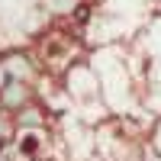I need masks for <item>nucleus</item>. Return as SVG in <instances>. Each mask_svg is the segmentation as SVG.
Returning a JSON list of instances; mask_svg holds the SVG:
<instances>
[{
  "label": "nucleus",
  "mask_w": 161,
  "mask_h": 161,
  "mask_svg": "<svg viewBox=\"0 0 161 161\" xmlns=\"http://www.w3.org/2000/svg\"><path fill=\"white\" fill-rule=\"evenodd\" d=\"M90 64L97 68L100 77V90H103V103L110 116H142V87L145 80L136 71L129 52L123 45H103V48H90Z\"/></svg>",
  "instance_id": "f257e3e1"
},
{
  "label": "nucleus",
  "mask_w": 161,
  "mask_h": 161,
  "mask_svg": "<svg viewBox=\"0 0 161 161\" xmlns=\"http://www.w3.org/2000/svg\"><path fill=\"white\" fill-rule=\"evenodd\" d=\"M61 90L68 93V103H74L77 110H90L93 106H106L103 103V90H100V77L97 68L90 64V58H77L68 71L61 74Z\"/></svg>",
  "instance_id": "f03ea898"
},
{
  "label": "nucleus",
  "mask_w": 161,
  "mask_h": 161,
  "mask_svg": "<svg viewBox=\"0 0 161 161\" xmlns=\"http://www.w3.org/2000/svg\"><path fill=\"white\" fill-rule=\"evenodd\" d=\"M0 64L10 80H29V84H39L42 77V61H39L29 48H3L0 52Z\"/></svg>",
  "instance_id": "7ed1b4c3"
},
{
  "label": "nucleus",
  "mask_w": 161,
  "mask_h": 161,
  "mask_svg": "<svg viewBox=\"0 0 161 161\" xmlns=\"http://www.w3.org/2000/svg\"><path fill=\"white\" fill-rule=\"evenodd\" d=\"M39 100V87L29 80H7L3 90H0V106L7 113H19L23 106H29Z\"/></svg>",
  "instance_id": "20e7f679"
},
{
  "label": "nucleus",
  "mask_w": 161,
  "mask_h": 161,
  "mask_svg": "<svg viewBox=\"0 0 161 161\" xmlns=\"http://www.w3.org/2000/svg\"><path fill=\"white\" fill-rule=\"evenodd\" d=\"M13 119H16V129L19 132H39V129H48L52 110L45 106V100H36L29 106H23L19 113H13Z\"/></svg>",
  "instance_id": "39448f33"
},
{
  "label": "nucleus",
  "mask_w": 161,
  "mask_h": 161,
  "mask_svg": "<svg viewBox=\"0 0 161 161\" xmlns=\"http://www.w3.org/2000/svg\"><path fill=\"white\" fill-rule=\"evenodd\" d=\"M142 110L148 116H161V80H145L142 87Z\"/></svg>",
  "instance_id": "423d86ee"
},
{
  "label": "nucleus",
  "mask_w": 161,
  "mask_h": 161,
  "mask_svg": "<svg viewBox=\"0 0 161 161\" xmlns=\"http://www.w3.org/2000/svg\"><path fill=\"white\" fill-rule=\"evenodd\" d=\"M16 136H19V129H16V119H13V113L0 110V152L10 148V145L16 142Z\"/></svg>",
  "instance_id": "0eeeda50"
},
{
  "label": "nucleus",
  "mask_w": 161,
  "mask_h": 161,
  "mask_svg": "<svg viewBox=\"0 0 161 161\" xmlns=\"http://www.w3.org/2000/svg\"><path fill=\"white\" fill-rule=\"evenodd\" d=\"M145 145H148V152L161 161V116L152 123V129H148V139H145Z\"/></svg>",
  "instance_id": "6e6552de"
},
{
  "label": "nucleus",
  "mask_w": 161,
  "mask_h": 161,
  "mask_svg": "<svg viewBox=\"0 0 161 161\" xmlns=\"http://www.w3.org/2000/svg\"><path fill=\"white\" fill-rule=\"evenodd\" d=\"M152 3H155V7H161V0H152Z\"/></svg>",
  "instance_id": "1a4fd4ad"
}]
</instances>
